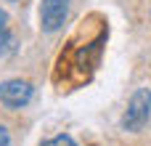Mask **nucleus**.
Listing matches in <instances>:
<instances>
[{
    "label": "nucleus",
    "mask_w": 151,
    "mask_h": 146,
    "mask_svg": "<svg viewBox=\"0 0 151 146\" xmlns=\"http://www.w3.org/2000/svg\"><path fill=\"white\" fill-rule=\"evenodd\" d=\"M106 35H109V29H98L96 32V37H90L88 43H82V45H69L66 48V53H61V59H58V74L64 72V82H69V85H80L82 80L88 82L90 80V74L96 72V66H98V61H101V48H104V43H106ZM56 74V77H58Z\"/></svg>",
    "instance_id": "obj_1"
},
{
    "label": "nucleus",
    "mask_w": 151,
    "mask_h": 146,
    "mask_svg": "<svg viewBox=\"0 0 151 146\" xmlns=\"http://www.w3.org/2000/svg\"><path fill=\"white\" fill-rule=\"evenodd\" d=\"M151 120V88H138L130 101H127V109L122 114V128L130 130V133H141Z\"/></svg>",
    "instance_id": "obj_2"
},
{
    "label": "nucleus",
    "mask_w": 151,
    "mask_h": 146,
    "mask_svg": "<svg viewBox=\"0 0 151 146\" xmlns=\"http://www.w3.org/2000/svg\"><path fill=\"white\" fill-rule=\"evenodd\" d=\"M35 98V88L27 80H5L0 82V104L8 109H24Z\"/></svg>",
    "instance_id": "obj_3"
},
{
    "label": "nucleus",
    "mask_w": 151,
    "mask_h": 146,
    "mask_svg": "<svg viewBox=\"0 0 151 146\" xmlns=\"http://www.w3.org/2000/svg\"><path fill=\"white\" fill-rule=\"evenodd\" d=\"M69 16V0H42L40 3V27L42 32L53 35L64 27Z\"/></svg>",
    "instance_id": "obj_4"
},
{
    "label": "nucleus",
    "mask_w": 151,
    "mask_h": 146,
    "mask_svg": "<svg viewBox=\"0 0 151 146\" xmlns=\"http://www.w3.org/2000/svg\"><path fill=\"white\" fill-rule=\"evenodd\" d=\"M13 51H16V40H13V35H11V19H8V13L0 8V61L8 59Z\"/></svg>",
    "instance_id": "obj_5"
},
{
    "label": "nucleus",
    "mask_w": 151,
    "mask_h": 146,
    "mask_svg": "<svg viewBox=\"0 0 151 146\" xmlns=\"http://www.w3.org/2000/svg\"><path fill=\"white\" fill-rule=\"evenodd\" d=\"M40 146H77V144H74V138H72V136L61 133V136H56V138H48V141H42Z\"/></svg>",
    "instance_id": "obj_6"
},
{
    "label": "nucleus",
    "mask_w": 151,
    "mask_h": 146,
    "mask_svg": "<svg viewBox=\"0 0 151 146\" xmlns=\"http://www.w3.org/2000/svg\"><path fill=\"white\" fill-rule=\"evenodd\" d=\"M0 146H11V136H8V130L0 125Z\"/></svg>",
    "instance_id": "obj_7"
},
{
    "label": "nucleus",
    "mask_w": 151,
    "mask_h": 146,
    "mask_svg": "<svg viewBox=\"0 0 151 146\" xmlns=\"http://www.w3.org/2000/svg\"><path fill=\"white\" fill-rule=\"evenodd\" d=\"M11 3H16V0H11Z\"/></svg>",
    "instance_id": "obj_8"
}]
</instances>
